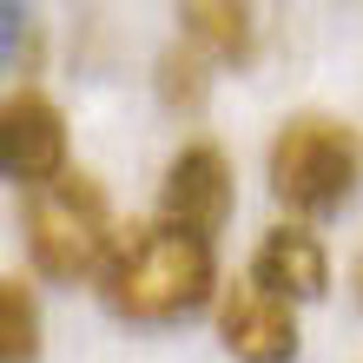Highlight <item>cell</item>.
I'll list each match as a JSON object with an SVG mask.
<instances>
[{
  "label": "cell",
  "mask_w": 363,
  "mask_h": 363,
  "mask_svg": "<svg viewBox=\"0 0 363 363\" xmlns=\"http://www.w3.org/2000/svg\"><path fill=\"white\" fill-rule=\"evenodd\" d=\"M93 277H99L106 311L125 317V324H179V317L211 304V291H218V258H211V238L159 218V225L119 231Z\"/></svg>",
  "instance_id": "cell-1"
},
{
  "label": "cell",
  "mask_w": 363,
  "mask_h": 363,
  "mask_svg": "<svg viewBox=\"0 0 363 363\" xmlns=\"http://www.w3.org/2000/svg\"><path fill=\"white\" fill-rule=\"evenodd\" d=\"M27 258L40 277L53 284H79L106 264V251L119 238V218H113V199L93 172H73L60 165L53 179L27 185Z\"/></svg>",
  "instance_id": "cell-2"
},
{
  "label": "cell",
  "mask_w": 363,
  "mask_h": 363,
  "mask_svg": "<svg viewBox=\"0 0 363 363\" xmlns=\"http://www.w3.org/2000/svg\"><path fill=\"white\" fill-rule=\"evenodd\" d=\"M363 179V139L330 113H297L271 139V191L304 218L344 211Z\"/></svg>",
  "instance_id": "cell-3"
},
{
  "label": "cell",
  "mask_w": 363,
  "mask_h": 363,
  "mask_svg": "<svg viewBox=\"0 0 363 363\" xmlns=\"http://www.w3.org/2000/svg\"><path fill=\"white\" fill-rule=\"evenodd\" d=\"M218 344L238 363H297V304L264 291L258 277H231L218 297Z\"/></svg>",
  "instance_id": "cell-4"
},
{
  "label": "cell",
  "mask_w": 363,
  "mask_h": 363,
  "mask_svg": "<svg viewBox=\"0 0 363 363\" xmlns=\"http://www.w3.org/2000/svg\"><path fill=\"white\" fill-rule=\"evenodd\" d=\"M231 205H238V185H231V159L218 152L211 139H191L185 152L165 165V185H159V211L199 238H218Z\"/></svg>",
  "instance_id": "cell-5"
},
{
  "label": "cell",
  "mask_w": 363,
  "mask_h": 363,
  "mask_svg": "<svg viewBox=\"0 0 363 363\" xmlns=\"http://www.w3.org/2000/svg\"><path fill=\"white\" fill-rule=\"evenodd\" d=\"M60 165H67V113L33 86L0 99V179L7 185H40Z\"/></svg>",
  "instance_id": "cell-6"
},
{
  "label": "cell",
  "mask_w": 363,
  "mask_h": 363,
  "mask_svg": "<svg viewBox=\"0 0 363 363\" xmlns=\"http://www.w3.org/2000/svg\"><path fill=\"white\" fill-rule=\"evenodd\" d=\"M251 277H258L264 291L291 297V304H317V297L330 291V258H324V245H317V231L277 225V231L258 238V251H251Z\"/></svg>",
  "instance_id": "cell-7"
},
{
  "label": "cell",
  "mask_w": 363,
  "mask_h": 363,
  "mask_svg": "<svg viewBox=\"0 0 363 363\" xmlns=\"http://www.w3.org/2000/svg\"><path fill=\"white\" fill-rule=\"evenodd\" d=\"M179 20L191 47L211 53L218 67H251L258 60V13L251 0H179Z\"/></svg>",
  "instance_id": "cell-8"
},
{
  "label": "cell",
  "mask_w": 363,
  "mask_h": 363,
  "mask_svg": "<svg viewBox=\"0 0 363 363\" xmlns=\"http://www.w3.org/2000/svg\"><path fill=\"white\" fill-rule=\"evenodd\" d=\"M0 363H40V304L20 277H0Z\"/></svg>",
  "instance_id": "cell-9"
},
{
  "label": "cell",
  "mask_w": 363,
  "mask_h": 363,
  "mask_svg": "<svg viewBox=\"0 0 363 363\" xmlns=\"http://www.w3.org/2000/svg\"><path fill=\"white\" fill-rule=\"evenodd\" d=\"M205 93H211V73H205L199 47L159 53V99L172 106V113H205Z\"/></svg>",
  "instance_id": "cell-10"
},
{
  "label": "cell",
  "mask_w": 363,
  "mask_h": 363,
  "mask_svg": "<svg viewBox=\"0 0 363 363\" xmlns=\"http://www.w3.org/2000/svg\"><path fill=\"white\" fill-rule=\"evenodd\" d=\"M20 40H27V13H20V0H0V67L20 60Z\"/></svg>",
  "instance_id": "cell-11"
},
{
  "label": "cell",
  "mask_w": 363,
  "mask_h": 363,
  "mask_svg": "<svg viewBox=\"0 0 363 363\" xmlns=\"http://www.w3.org/2000/svg\"><path fill=\"white\" fill-rule=\"evenodd\" d=\"M357 297H363V258H357Z\"/></svg>",
  "instance_id": "cell-12"
}]
</instances>
